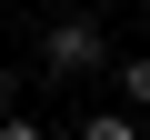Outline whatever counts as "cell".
Here are the masks:
<instances>
[{
  "mask_svg": "<svg viewBox=\"0 0 150 140\" xmlns=\"http://www.w3.org/2000/svg\"><path fill=\"white\" fill-rule=\"evenodd\" d=\"M70 140H140V120H130V110H90Z\"/></svg>",
  "mask_w": 150,
  "mask_h": 140,
  "instance_id": "3957f363",
  "label": "cell"
},
{
  "mask_svg": "<svg viewBox=\"0 0 150 140\" xmlns=\"http://www.w3.org/2000/svg\"><path fill=\"white\" fill-rule=\"evenodd\" d=\"M90 70H110V30L100 20H50L40 30V80H90Z\"/></svg>",
  "mask_w": 150,
  "mask_h": 140,
  "instance_id": "6da1fadb",
  "label": "cell"
},
{
  "mask_svg": "<svg viewBox=\"0 0 150 140\" xmlns=\"http://www.w3.org/2000/svg\"><path fill=\"white\" fill-rule=\"evenodd\" d=\"M0 140H50L40 120H20V110H0Z\"/></svg>",
  "mask_w": 150,
  "mask_h": 140,
  "instance_id": "277c9868",
  "label": "cell"
},
{
  "mask_svg": "<svg viewBox=\"0 0 150 140\" xmlns=\"http://www.w3.org/2000/svg\"><path fill=\"white\" fill-rule=\"evenodd\" d=\"M110 70H120V100L150 110V50H130V60H110Z\"/></svg>",
  "mask_w": 150,
  "mask_h": 140,
  "instance_id": "7a4b0ae2",
  "label": "cell"
},
{
  "mask_svg": "<svg viewBox=\"0 0 150 140\" xmlns=\"http://www.w3.org/2000/svg\"><path fill=\"white\" fill-rule=\"evenodd\" d=\"M0 110H20V70H10V60H0Z\"/></svg>",
  "mask_w": 150,
  "mask_h": 140,
  "instance_id": "5b68a950",
  "label": "cell"
}]
</instances>
